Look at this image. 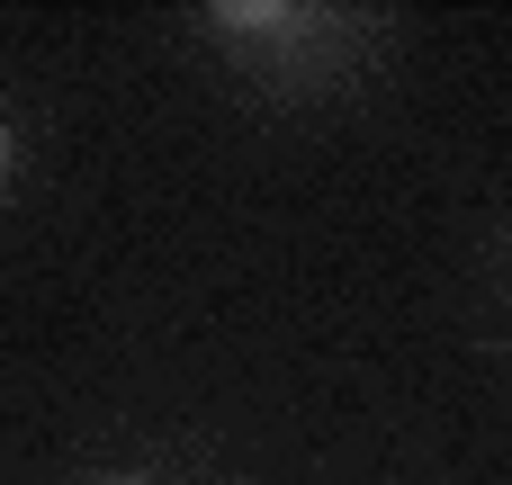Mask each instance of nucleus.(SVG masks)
Wrapping results in <instances>:
<instances>
[{
	"label": "nucleus",
	"instance_id": "1",
	"mask_svg": "<svg viewBox=\"0 0 512 485\" xmlns=\"http://www.w3.org/2000/svg\"><path fill=\"white\" fill-rule=\"evenodd\" d=\"M0 171H9V126H0Z\"/></svg>",
	"mask_w": 512,
	"mask_h": 485
}]
</instances>
